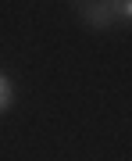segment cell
<instances>
[{
  "mask_svg": "<svg viewBox=\"0 0 132 161\" xmlns=\"http://www.w3.org/2000/svg\"><path fill=\"white\" fill-rule=\"evenodd\" d=\"M11 100H14V86H11V79H7V75H0V111L11 108Z\"/></svg>",
  "mask_w": 132,
  "mask_h": 161,
  "instance_id": "6da1fadb",
  "label": "cell"
},
{
  "mask_svg": "<svg viewBox=\"0 0 132 161\" xmlns=\"http://www.w3.org/2000/svg\"><path fill=\"white\" fill-rule=\"evenodd\" d=\"M121 7V14H125V18H132V0H129V4H118Z\"/></svg>",
  "mask_w": 132,
  "mask_h": 161,
  "instance_id": "7a4b0ae2",
  "label": "cell"
}]
</instances>
